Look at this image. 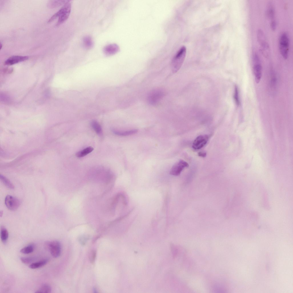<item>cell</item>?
<instances>
[{"label":"cell","mask_w":293,"mask_h":293,"mask_svg":"<svg viewBox=\"0 0 293 293\" xmlns=\"http://www.w3.org/2000/svg\"><path fill=\"white\" fill-rule=\"evenodd\" d=\"M289 43V39L287 34L286 32L282 33L279 38V47L281 55L285 59H287L288 57Z\"/></svg>","instance_id":"3957f363"},{"label":"cell","mask_w":293,"mask_h":293,"mask_svg":"<svg viewBox=\"0 0 293 293\" xmlns=\"http://www.w3.org/2000/svg\"><path fill=\"white\" fill-rule=\"evenodd\" d=\"M0 46H1L0 49H1V48H2L1 47H2V45L1 44V43Z\"/></svg>","instance_id":"f546056e"},{"label":"cell","mask_w":293,"mask_h":293,"mask_svg":"<svg viewBox=\"0 0 293 293\" xmlns=\"http://www.w3.org/2000/svg\"><path fill=\"white\" fill-rule=\"evenodd\" d=\"M276 82L277 79L276 76L274 75H273L271 80V86L273 87H275L276 84Z\"/></svg>","instance_id":"4316f807"},{"label":"cell","mask_w":293,"mask_h":293,"mask_svg":"<svg viewBox=\"0 0 293 293\" xmlns=\"http://www.w3.org/2000/svg\"><path fill=\"white\" fill-rule=\"evenodd\" d=\"M34 246L33 244H31L21 249L20 252L25 254H29L33 252L34 250Z\"/></svg>","instance_id":"7402d4cb"},{"label":"cell","mask_w":293,"mask_h":293,"mask_svg":"<svg viewBox=\"0 0 293 293\" xmlns=\"http://www.w3.org/2000/svg\"><path fill=\"white\" fill-rule=\"evenodd\" d=\"M82 44L84 47L87 50L92 48L94 42L92 37L89 35L84 36L82 39Z\"/></svg>","instance_id":"4fadbf2b"},{"label":"cell","mask_w":293,"mask_h":293,"mask_svg":"<svg viewBox=\"0 0 293 293\" xmlns=\"http://www.w3.org/2000/svg\"><path fill=\"white\" fill-rule=\"evenodd\" d=\"M163 93L159 90H155L151 93L149 96V102L152 104L157 103L163 96Z\"/></svg>","instance_id":"7c38bea8"},{"label":"cell","mask_w":293,"mask_h":293,"mask_svg":"<svg viewBox=\"0 0 293 293\" xmlns=\"http://www.w3.org/2000/svg\"><path fill=\"white\" fill-rule=\"evenodd\" d=\"M186 49L185 46L182 47L177 53L172 60L171 65L173 72H176L180 69L185 58Z\"/></svg>","instance_id":"7a4b0ae2"},{"label":"cell","mask_w":293,"mask_h":293,"mask_svg":"<svg viewBox=\"0 0 293 293\" xmlns=\"http://www.w3.org/2000/svg\"><path fill=\"white\" fill-rule=\"evenodd\" d=\"M52 289L51 287L49 285L45 284L43 285L40 288L36 291L35 293H48L51 292Z\"/></svg>","instance_id":"ffe728a7"},{"label":"cell","mask_w":293,"mask_h":293,"mask_svg":"<svg viewBox=\"0 0 293 293\" xmlns=\"http://www.w3.org/2000/svg\"><path fill=\"white\" fill-rule=\"evenodd\" d=\"M70 1V0L51 1L48 3V5L49 7H54L63 4H65Z\"/></svg>","instance_id":"603a6c76"},{"label":"cell","mask_w":293,"mask_h":293,"mask_svg":"<svg viewBox=\"0 0 293 293\" xmlns=\"http://www.w3.org/2000/svg\"><path fill=\"white\" fill-rule=\"evenodd\" d=\"M21 202L18 199L10 195H7L5 199V204L9 210L15 211L20 205Z\"/></svg>","instance_id":"5b68a950"},{"label":"cell","mask_w":293,"mask_h":293,"mask_svg":"<svg viewBox=\"0 0 293 293\" xmlns=\"http://www.w3.org/2000/svg\"><path fill=\"white\" fill-rule=\"evenodd\" d=\"M48 260L47 259L42 260L33 263L29 266V268L32 269L38 268L42 267L45 265L47 262Z\"/></svg>","instance_id":"ac0fdd59"},{"label":"cell","mask_w":293,"mask_h":293,"mask_svg":"<svg viewBox=\"0 0 293 293\" xmlns=\"http://www.w3.org/2000/svg\"><path fill=\"white\" fill-rule=\"evenodd\" d=\"M119 50L118 46L115 43L110 44L105 46L103 48L104 53L106 56H110L117 53Z\"/></svg>","instance_id":"9c48e42d"},{"label":"cell","mask_w":293,"mask_h":293,"mask_svg":"<svg viewBox=\"0 0 293 293\" xmlns=\"http://www.w3.org/2000/svg\"><path fill=\"white\" fill-rule=\"evenodd\" d=\"M198 155L200 157H205L206 156L207 154L205 152H200L198 153Z\"/></svg>","instance_id":"f1b7e54d"},{"label":"cell","mask_w":293,"mask_h":293,"mask_svg":"<svg viewBox=\"0 0 293 293\" xmlns=\"http://www.w3.org/2000/svg\"><path fill=\"white\" fill-rule=\"evenodd\" d=\"M48 246L52 255L54 258L59 257L61 253V246L60 242L56 240L48 243Z\"/></svg>","instance_id":"ba28073f"},{"label":"cell","mask_w":293,"mask_h":293,"mask_svg":"<svg viewBox=\"0 0 293 293\" xmlns=\"http://www.w3.org/2000/svg\"><path fill=\"white\" fill-rule=\"evenodd\" d=\"M257 39L258 43L261 47V51L265 57H267L269 45L266 41L264 34L261 29L258 30Z\"/></svg>","instance_id":"277c9868"},{"label":"cell","mask_w":293,"mask_h":293,"mask_svg":"<svg viewBox=\"0 0 293 293\" xmlns=\"http://www.w3.org/2000/svg\"><path fill=\"white\" fill-rule=\"evenodd\" d=\"M112 131L116 135L120 136H125L135 134L138 132V130L137 129H134L126 131H121L113 130Z\"/></svg>","instance_id":"5bb4252c"},{"label":"cell","mask_w":293,"mask_h":293,"mask_svg":"<svg viewBox=\"0 0 293 293\" xmlns=\"http://www.w3.org/2000/svg\"><path fill=\"white\" fill-rule=\"evenodd\" d=\"M28 58V57L26 56H13L7 59L5 62V64L11 65L27 60Z\"/></svg>","instance_id":"8fae6325"},{"label":"cell","mask_w":293,"mask_h":293,"mask_svg":"<svg viewBox=\"0 0 293 293\" xmlns=\"http://www.w3.org/2000/svg\"><path fill=\"white\" fill-rule=\"evenodd\" d=\"M36 258L35 257H22L20 258L21 261L23 263L28 264L34 261Z\"/></svg>","instance_id":"cb8c5ba5"},{"label":"cell","mask_w":293,"mask_h":293,"mask_svg":"<svg viewBox=\"0 0 293 293\" xmlns=\"http://www.w3.org/2000/svg\"><path fill=\"white\" fill-rule=\"evenodd\" d=\"M189 166V164L187 162L182 160H179L172 167L170 174L174 176H178L185 168Z\"/></svg>","instance_id":"8992f818"},{"label":"cell","mask_w":293,"mask_h":293,"mask_svg":"<svg viewBox=\"0 0 293 293\" xmlns=\"http://www.w3.org/2000/svg\"><path fill=\"white\" fill-rule=\"evenodd\" d=\"M260 62L253 63V70L255 81L257 83L260 82L262 75V67Z\"/></svg>","instance_id":"30bf717a"},{"label":"cell","mask_w":293,"mask_h":293,"mask_svg":"<svg viewBox=\"0 0 293 293\" xmlns=\"http://www.w3.org/2000/svg\"><path fill=\"white\" fill-rule=\"evenodd\" d=\"M91 125L93 129L98 135H100L102 132V128L99 124L95 120H93L91 123Z\"/></svg>","instance_id":"d6986e66"},{"label":"cell","mask_w":293,"mask_h":293,"mask_svg":"<svg viewBox=\"0 0 293 293\" xmlns=\"http://www.w3.org/2000/svg\"><path fill=\"white\" fill-rule=\"evenodd\" d=\"M210 136L208 135H202L197 136L194 141L192 148L195 150H199L203 147L207 143Z\"/></svg>","instance_id":"52a82bcc"},{"label":"cell","mask_w":293,"mask_h":293,"mask_svg":"<svg viewBox=\"0 0 293 293\" xmlns=\"http://www.w3.org/2000/svg\"><path fill=\"white\" fill-rule=\"evenodd\" d=\"M0 179L4 184L7 187L11 189L14 188V186L13 184L5 177L1 175Z\"/></svg>","instance_id":"44dd1931"},{"label":"cell","mask_w":293,"mask_h":293,"mask_svg":"<svg viewBox=\"0 0 293 293\" xmlns=\"http://www.w3.org/2000/svg\"><path fill=\"white\" fill-rule=\"evenodd\" d=\"M267 14L268 17L271 20V21L275 20L274 9L273 4L271 2H270L268 5Z\"/></svg>","instance_id":"9a60e30c"},{"label":"cell","mask_w":293,"mask_h":293,"mask_svg":"<svg viewBox=\"0 0 293 293\" xmlns=\"http://www.w3.org/2000/svg\"><path fill=\"white\" fill-rule=\"evenodd\" d=\"M270 27L271 30L273 31H275L276 29V22L275 20L271 21Z\"/></svg>","instance_id":"83f0119b"},{"label":"cell","mask_w":293,"mask_h":293,"mask_svg":"<svg viewBox=\"0 0 293 293\" xmlns=\"http://www.w3.org/2000/svg\"><path fill=\"white\" fill-rule=\"evenodd\" d=\"M94 148L91 146L87 147L76 153V156L79 158L84 157L93 151Z\"/></svg>","instance_id":"2e32d148"},{"label":"cell","mask_w":293,"mask_h":293,"mask_svg":"<svg viewBox=\"0 0 293 293\" xmlns=\"http://www.w3.org/2000/svg\"><path fill=\"white\" fill-rule=\"evenodd\" d=\"M1 238L2 242L5 244L7 242L9 237V233L7 229L4 227L1 228Z\"/></svg>","instance_id":"e0dca14e"},{"label":"cell","mask_w":293,"mask_h":293,"mask_svg":"<svg viewBox=\"0 0 293 293\" xmlns=\"http://www.w3.org/2000/svg\"><path fill=\"white\" fill-rule=\"evenodd\" d=\"M233 98L235 104L237 106L239 104V96L238 90L237 87L235 86L233 95Z\"/></svg>","instance_id":"d4e9b609"},{"label":"cell","mask_w":293,"mask_h":293,"mask_svg":"<svg viewBox=\"0 0 293 293\" xmlns=\"http://www.w3.org/2000/svg\"><path fill=\"white\" fill-rule=\"evenodd\" d=\"M70 1L65 4L58 11L52 16L48 22H51L58 17V21L56 24V26H58L66 20L69 17L71 11V4L70 3Z\"/></svg>","instance_id":"6da1fadb"},{"label":"cell","mask_w":293,"mask_h":293,"mask_svg":"<svg viewBox=\"0 0 293 293\" xmlns=\"http://www.w3.org/2000/svg\"><path fill=\"white\" fill-rule=\"evenodd\" d=\"M96 256V251L94 250L91 251L89 255V259L91 263H93L94 262Z\"/></svg>","instance_id":"484cf974"}]
</instances>
